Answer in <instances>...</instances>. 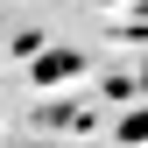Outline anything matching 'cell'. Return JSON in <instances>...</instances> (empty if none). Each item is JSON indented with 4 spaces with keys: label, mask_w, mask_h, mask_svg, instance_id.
Wrapping results in <instances>:
<instances>
[{
    "label": "cell",
    "mask_w": 148,
    "mask_h": 148,
    "mask_svg": "<svg viewBox=\"0 0 148 148\" xmlns=\"http://www.w3.org/2000/svg\"><path fill=\"white\" fill-rule=\"evenodd\" d=\"M141 78H148V71H141Z\"/></svg>",
    "instance_id": "6da1fadb"
}]
</instances>
